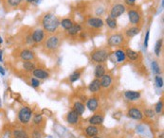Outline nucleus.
Wrapping results in <instances>:
<instances>
[{
  "label": "nucleus",
  "instance_id": "nucleus-1",
  "mask_svg": "<svg viewBox=\"0 0 164 138\" xmlns=\"http://www.w3.org/2000/svg\"><path fill=\"white\" fill-rule=\"evenodd\" d=\"M42 26H43V29L47 33L53 34L57 31L60 26V20L58 16H56L54 13H46L42 18Z\"/></svg>",
  "mask_w": 164,
  "mask_h": 138
},
{
  "label": "nucleus",
  "instance_id": "nucleus-2",
  "mask_svg": "<svg viewBox=\"0 0 164 138\" xmlns=\"http://www.w3.org/2000/svg\"><path fill=\"white\" fill-rule=\"evenodd\" d=\"M62 44V38L58 34H51L43 42V48L46 52L54 54L60 48Z\"/></svg>",
  "mask_w": 164,
  "mask_h": 138
},
{
  "label": "nucleus",
  "instance_id": "nucleus-3",
  "mask_svg": "<svg viewBox=\"0 0 164 138\" xmlns=\"http://www.w3.org/2000/svg\"><path fill=\"white\" fill-rule=\"evenodd\" d=\"M91 60L97 63H104L109 58V51L106 48H96L90 54Z\"/></svg>",
  "mask_w": 164,
  "mask_h": 138
},
{
  "label": "nucleus",
  "instance_id": "nucleus-4",
  "mask_svg": "<svg viewBox=\"0 0 164 138\" xmlns=\"http://www.w3.org/2000/svg\"><path fill=\"white\" fill-rule=\"evenodd\" d=\"M126 42L125 36L121 33H114L108 37L107 44L110 46H123Z\"/></svg>",
  "mask_w": 164,
  "mask_h": 138
},
{
  "label": "nucleus",
  "instance_id": "nucleus-5",
  "mask_svg": "<svg viewBox=\"0 0 164 138\" xmlns=\"http://www.w3.org/2000/svg\"><path fill=\"white\" fill-rule=\"evenodd\" d=\"M32 109L28 106H24L18 112V120L20 121L21 124L26 125L29 122L30 118H32Z\"/></svg>",
  "mask_w": 164,
  "mask_h": 138
},
{
  "label": "nucleus",
  "instance_id": "nucleus-6",
  "mask_svg": "<svg viewBox=\"0 0 164 138\" xmlns=\"http://www.w3.org/2000/svg\"><path fill=\"white\" fill-rule=\"evenodd\" d=\"M105 23L104 20L100 17H89L87 20V26L89 28H94V29H101L104 27Z\"/></svg>",
  "mask_w": 164,
  "mask_h": 138
},
{
  "label": "nucleus",
  "instance_id": "nucleus-7",
  "mask_svg": "<svg viewBox=\"0 0 164 138\" xmlns=\"http://www.w3.org/2000/svg\"><path fill=\"white\" fill-rule=\"evenodd\" d=\"M128 18L129 21L133 26H138V24L141 23V13L139 10L135 9H129L128 10Z\"/></svg>",
  "mask_w": 164,
  "mask_h": 138
},
{
  "label": "nucleus",
  "instance_id": "nucleus-8",
  "mask_svg": "<svg viewBox=\"0 0 164 138\" xmlns=\"http://www.w3.org/2000/svg\"><path fill=\"white\" fill-rule=\"evenodd\" d=\"M125 10H126V8L123 4H121V3L115 4L110 10V15L109 16L116 19V18L120 17L121 14H123L125 13Z\"/></svg>",
  "mask_w": 164,
  "mask_h": 138
},
{
  "label": "nucleus",
  "instance_id": "nucleus-9",
  "mask_svg": "<svg viewBox=\"0 0 164 138\" xmlns=\"http://www.w3.org/2000/svg\"><path fill=\"white\" fill-rule=\"evenodd\" d=\"M32 42L35 44H41L43 43L46 39V31L42 28H37L32 32Z\"/></svg>",
  "mask_w": 164,
  "mask_h": 138
},
{
  "label": "nucleus",
  "instance_id": "nucleus-10",
  "mask_svg": "<svg viewBox=\"0 0 164 138\" xmlns=\"http://www.w3.org/2000/svg\"><path fill=\"white\" fill-rule=\"evenodd\" d=\"M127 116L133 119H136V120H141L143 117V113L138 108H131L127 112Z\"/></svg>",
  "mask_w": 164,
  "mask_h": 138
},
{
  "label": "nucleus",
  "instance_id": "nucleus-11",
  "mask_svg": "<svg viewBox=\"0 0 164 138\" xmlns=\"http://www.w3.org/2000/svg\"><path fill=\"white\" fill-rule=\"evenodd\" d=\"M79 118H80V115L74 110H72L66 115V122L70 125H75L79 122Z\"/></svg>",
  "mask_w": 164,
  "mask_h": 138
},
{
  "label": "nucleus",
  "instance_id": "nucleus-12",
  "mask_svg": "<svg viewBox=\"0 0 164 138\" xmlns=\"http://www.w3.org/2000/svg\"><path fill=\"white\" fill-rule=\"evenodd\" d=\"M19 56L21 58V60H23L24 62L25 61H33L35 59V54L33 53V51L29 50V49H23L20 53Z\"/></svg>",
  "mask_w": 164,
  "mask_h": 138
},
{
  "label": "nucleus",
  "instance_id": "nucleus-13",
  "mask_svg": "<svg viewBox=\"0 0 164 138\" xmlns=\"http://www.w3.org/2000/svg\"><path fill=\"white\" fill-rule=\"evenodd\" d=\"M32 75L34 78H36V79L38 80H45L50 76L48 72L43 70L42 68H34V70L32 71Z\"/></svg>",
  "mask_w": 164,
  "mask_h": 138
},
{
  "label": "nucleus",
  "instance_id": "nucleus-14",
  "mask_svg": "<svg viewBox=\"0 0 164 138\" xmlns=\"http://www.w3.org/2000/svg\"><path fill=\"white\" fill-rule=\"evenodd\" d=\"M101 82V87L102 88H108L112 84V77L110 74H105L101 78L100 80Z\"/></svg>",
  "mask_w": 164,
  "mask_h": 138
},
{
  "label": "nucleus",
  "instance_id": "nucleus-15",
  "mask_svg": "<svg viewBox=\"0 0 164 138\" xmlns=\"http://www.w3.org/2000/svg\"><path fill=\"white\" fill-rule=\"evenodd\" d=\"M139 31H141V28L138 26H132L125 31V36L128 39H130L132 37H134V36L138 35Z\"/></svg>",
  "mask_w": 164,
  "mask_h": 138
},
{
  "label": "nucleus",
  "instance_id": "nucleus-16",
  "mask_svg": "<svg viewBox=\"0 0 164 138\" xmlns=\"http://www.w3.org/2000/svg\"><path fill=\"white\" fill-rule=\"evenodd\" d=\"M87 107L91 112H96L99 108V101L97 98H91L87 100Z\"/></svg>",
  "mask_w": 164,
  "mask_h": 138
},
{
  "label": "nucleus",
  "instance_id": "nucleus-17",
  "mask_svg": "<svg viewBox=\"0 0 164 138\" xmlns=\"http://www.w3.org/2000/svg\"><path fill=\"white\" fill-rule=\"evenodd\" d=\"M124 97L129 101H135L141 98V93L136 91H126L124 93Z\"/></svg>",
  "mask_w": 164,
  "mask_h": 138
},
{
  "label": "nucleus",
  "instance_id": "nucleus-18",
  "mask_svg": "<svg viewBox=\"0 0 164 138\" xmlns=\"http://www.w3.org/2000/svg\"><path fill=\"white\" fill-rule=\"evenodd\" d=\"M101 88H102V87H101V82H100V80H99V79H95V80H93L92 81H91L90 84H89V86H88L89 91H90V92H92V93H97V92H99Z\"/></svg>",
  "mask_w": 164,
  "mask_h": 138
},
{
  "label": "nucleus",
  "instance_id": "nucleus-19",
  "mask_svg": "<svg viewBox=\"0 0 164 138\" xmlns=\"http://www.w3.org/2000/svg\"><path fill=\"white\" fill-rule=\"evenodd\" d=\"M65 31L69 36H76L77 34H79L82 31V27L79 25V24H74L69 29H68V31Z\"/></svg>",
  "mask_w": 164,
  "mask_h": 138
},
{
  "label": "nucleus",
  "instance_id": "nucleus-20",
  "mask_svg": "<svg viewBox=\"0 0 164 138\" xmlns=\"http://www.w3.org/2000/svg\"><path fill=\"white\" fill-rule=\"evenodd\" d=\"M105 74V67L102 63H98L95 67V77L96 79H101V78Z\"/></svg>",
  "mask_w": 164,
  "mask_h": 138
},
{
  "label": "nucleus",
  "instance_id": "nucleus-21",
  "mask_svg": "<svg viewBox=\"0 0 164 138\" xmlns=\"http://www.w3.org/2000/svg\"><path fill=\"white\" fill-rule=\"evenodd\" d=\"M114 56L116 57V61L117 63H123L126 59V55H125V51L123 49H118L114 52Z\"/></svg>",
  "mask_w": 164,
  "mask_h": 138
},
{
  "label": "nucleus",
  "instance_id": "nucleus-22",
  "mask_svg": "<svg viewBox=\"0 0 164 138\" xmlns=\"http://www.w3.org/2000/svg\"><path fill=\"white\" fill-rule=\"evenodd\" d=\"M125 55L131 61H137L139 57V53L137 51H134L131 48H126L125 49Z\"/></svg>",
  "mask_w": 164,
  "mask_h": 138
},
{
  "label": "nucleus",
  "instance_id": "nucleus-23",
  "mask_svg": "<svg viewBox=\"0 0 164 138\" xmlns=\"http://www.w3.org/2000/svg\"><path fill=\"white\" fill-rule=\"evenodd\" d=\"M89 123L90 125H101L104 122V116L101 115H94L89 118Z\"/></svg>",
  "mask_w": 164,
  "mask_h": 138
},
{
  "label": "nucleus",
  "instance_id": "nucleus-24",
  "mask_svg": "<svg viewBox=\"0 0 164 138\" xmlns=\"http://www.w3.org/2000/svg\"><path fill=\"white\" fill-rule=\"evenodd\" d=\"M99 133V129L96 127L95 125H90L88 127L86 128V134L89 137H94L98 134Z\"/></svg>",
  "mask_w": 164,
  "mask_h": 138
},
{
  "label": "nucleus",
  "instance_id": "nucleus-25",
  "mask_svg": "<svg viewBox=\"0 0 164 138\" xmlns=\"http://www.w3.org/2000/svg\"><path fill=\"white\" fill-rule=\"evenodd\" d=\"M73 25H74V22L72 21V19H70V18H64V19H62V21H60V26H62V28L65 31H68V29H69Z\"/></svg>",
  "mask_w": 164,
  "mask_h": 138
},
{
  "label": "nucleus",
  "instance_id": "nucleus-26",
  "mask_svg": "<svg viewBox=\"0 0 164 138\" xmlns=\"http://www.w3.org/2000/svg\"><path fill=\"white\" fill-rule=\"evenodd\" d=\"M13 137L14 138H29L27 131L22 129H15L13 131Z\"/></svg>",
  "mask_w": 164,
  "mask_h": 138
},
{
  "label": "nucleus",
  "instance_id": "nucleus-27",
  "mask_svg": "<svg viewBox=\"0 0 164 138\" xmlns=\"http://www.w3.org/2000/svg\"><path fill=\"white\" fill-rule=\"evenodd\" d=\"M73 108H74V111L77 112L80 116L83 115L84 110H86V107H84V105L82 102H80V101H76L73 105Z\"/></svg>",
  "mask_w": 164,
  "mask_h": 138
},
{
  "label": "nucleus",
  "instance_id": "nucleus-28",
  "mask_svg": "<svg viewBox=\"0 0 164 138\" xmlns=\"http://www.w3.org/2000/svg\"><path fill=\"white\" fill-rule=\"evenodd\" d=\"M105 22L107 24V26L110 28L111 29H116L118 28V24H117V20L115 19V18H112L110 16H108L106 19H105Z\"/></svg>",
  "mask_w": 164,
  "mask_h": 138
},
{
  "label": "nucleus",
  "instance_id": "nucleus-29",
  "mask_svg": "<svg viewBox=\"0 0 164 138\" xmlns=\"http://www.w3.org/2000/svg\"><path fill=\"white\" fill-rule=\"evenodd\" d=\"M22 66H23V69L25 70V71H27V72H32L34 70V68H35L34 63H32V62H29V61H25V62H24Z\"/></svg>",
  "mask_w": 164,
  "mask_h": 138
},
{
  "label": "nucleus",
  "instance_id": "nucleus-30",
  "mask_svg": "<svg viewBox=\"0 0 164 138\" xmlns=\"http://www.w3.org/2000/svg\"><path fill=\"white\" fill-rule=\"evenodd\" d=\"M151 67H152V70H153L154 73H156V74H160L161 73L160 66H159V63H157L156 61H153V62H152Z\"/></svg>",
  "mask_w": 164,
  "mask_h": 138
},
{
  "label": "nucleus",
  "instance_id": "nucleus-31",
  "mask_svg": "<svg viewBox=\"0 0 164 138\" xmlns=\"http://www.w3.org/2000/svg\"><path fill=\"white\" fill-rule=\"evenodd\" d=\"M24 0H7V3L10 7L11 8H16L19 7V6L23 3Z\"/></svg>",
  "mask_w": 164,
  "mask_h": 138
},
{
  "label": "nucleus",
  "instance_id": "nucleus-32",
  "mask_svg": "<svg viewBox=\"0 0 164 138\" xmlns=\"http://www.w3.org/2000/svg\"><path fill=\"white\" fill-rule=\"evenodd\" d=\"M161 48H162V39L159 40L156 43V46H155V53H156V56H159L160 55Z\"/></svg>",
  "mask_w": 164,
  "mask_h": 138
},
{
  "label": "nucleus",
  "instance_id": "nucleus-33",
  "mask_svg": "<svg viewBox=\"0 0 164 138\" xmlns=\"http://www.w3.org/2000/svg\"><path fill=\"white\" fill-rule=\"evenodd\" d=\"M80 77H81V72L80 71H76V72H74V73L69 77V80H70L71 82H75V81H77L79 79H80Z\"/></svg>",
  "mask_w": 164,
  "mask_h": 138
},
{
  "label": "nucleus",
  "instance_id": "nucleus-34",
  "mask_svg": "<svg viewBox=\"0 0 164 138\" xmlns=\"http://www.w3.org/2000/svg\"><path fill=\"white\" fill-rule=\"evenodd\" d=\"M42 122H43V116H42V115H40V113L35 115L33 117V123L35 125H40Z\"/></svg>",
  "mask_w": 164,
  "mask_h": 138
},
{
  "label": "nucleus",
  "instance_id": "nucleus-35",
  "mask_svg": "<svg viewBox=\"0 0 164 138\" xmlns=\"http://www.w3.org/2000/svg\"><path fill=\"white\" fill-rule=\"evenodd\" d=\"M155 82L157 87L162 88L163 87V79L160 76H156L155 77Z\"/></svg>",
  "mask_w": 164,
  "mask_h": 138
},
{
  "label": "nucleus",
  "instance_id": "nucleus-36",
  "mask_svg": "<svg viewBox=\"0 0 164 138\" xmlns=\"http://www.w3.org/2000/svg\"><path fill=\"white\" fill-rule=\"evenodd\" d=\"M156 113H160L163 110V101L162 100H159V102H157V104L156 105Z\"/></svg>",
  "mask_w": 164,
  "mask_h": 138
},
{
  "label": "nucleus",
  "instance_id": "nucleus-37",
  "mask_svg": "<svg viewBox=\"0 0 164 138\" xmlns=\"http://www.w3.org/2000/svg\"><path fill=\"white\" fill-rule=\"evenodd\" d=\"M144 115L149 118H153L155 116V112L152 109H146L144 111Z\"/></svg>",
  "mask_w": 164,
  "mask_h": 138
},
{
  "label": "nucleus",
  "instance_id": "nucleus-38",
  "mask_svg": "<svg viewBox=\"0 0 164 138\" xmlns=\"http://www.w3.org/2000/svg\"><path fill=\"white\" fill-rule=\"evenodd\" d=\"M30 83H32V86L36 88L38 87L40 85V81L38 79H36V78H32V81H30Z\"/></svg>",
  "mask_w": 164,
  "mask_h": 138
},
{
  "label": "nucleus",
  "instance_id": "nucleus-39",
  "mask_svg": "<svg viewBox=\"0 0 164 138\" xmlns=\"http://www.w3.org/2000/svg\"><path fill=\"white\" fill-rule=\"evenodd\" d=\"M149 35H150V31H147L146 35H145V39H144V47L147 48L148 47V42H149Z\"/></svg>",
  "mask_w": 164,
  "mask_h": 138
},
{
  "label": "nucleus",
  "instance_id": "nucleus-40",
  "mask_svg": "<svg viewBox=\"0 0 164 138\" xmlns=\"http://www.w3.org/2000/svg\"><path fill=\"white\" fill-rule=\"evenodd\" d=\"M124 3L128 5L129 7H134L136 4V0H124Z\"/></svg>",
  "mask_w": 164,
  "mask_h": 138
},
{
  "label": "nucleus",
  "instance_id": "nucleus-41",
  "mask_svg": "<svg viewBox=\"0 0 164 138\" xmlns=\"http://www.w3.org/2000/svg\"><path fill=\"white\" fill-rule=\"evenodd\" d=\"M42 113H43L44 115L47 116H51V115H52V113H51L50 110H47V109H43V111H42Z\"/></svg>",
  "mask_w": 164,
  "mask_h": 138
},
{
  "label": "nucleus",
  "instance_id": "nucleus-42",
  "mask_svg": "<svg viewBox=\"0 0 164 138\" xmlns=\"http://www.w3.org/2000/svg\"><path fill=\"white\" fill-rule=\"evenodd\" d=\"M40 134H39V131H34L33 134H32V138H40Z\"/></svg>",
  "mask_w": 164,
  "mask_h": 138
},
{
  "label": "nucleus",
  "instance_id": "nucleus-43",
  "mask_svg": "<svg viewBox=\"0 0 164 138\" xmlns=\"http://www.w3.org/2000/svg\"><path fill=\"white\" fill-rule=\"evenodd\" d=\"M0 74H1L2 76H4L5 75V70H4V68L0 65Z\"/></svg>",
  "mask_w": 164,
  "mask_h": 138
},
{
  "label": "nucleus",
  "instance_id": "nucleus-44",
  "mask_svg": "<svg viewBox=\"0 0 164 138\" xmlns=\"http://www.w3.org/2000/svg\"><path fill=\"white\" fill-rule=\"evenodd\" d=\"M10 131H6V134H4V137L3 138H10Z\"/></svg>",
  "mask_w": 164,
  "mask_h": 138
},
{
  "label": "nucleus",
  "instance_id": "nucleus-45",
  "mask_svg": "<svg viewBox=\"0 0 164 138\" xmlns=\"http://www.w3.org/2000/svg\"><path fill=\"white\" fill-rule=\"evenodd\" d=\"M3 51L0 50V62H3Z\"/></svg>",
  "mask_w": 164,
  "mask_h": 138
},
{
  "label": "nucleus",
  "instance_id": "nucleus-46",
  "mask_svg": "<svg viewBox=\"0 0 164 138\" xmlns=\"http://www.w3.org/2000/svg\"><path fill=\"white\" fill-rule=\"evenodd\" d=\"M26 1H27L28 3H33V2L36 1V0H26Z\"/></svg>",
  "mask_w": 164,
  "mask_h": 138
},
{
  "label": "nucleus",
  "instance_id": "nucleus-47",
  "mask_svg": "<svg viewBox=\"0 0 164 138\" xmlns=\"http://www.w3.org/2000/svg\"><path fill=\"white\" fill-rule=\"evenodd\" d=\"M3 43V39L1 38V36H0V45H1Z\"/></svg>",
  "mask_w": 164,
  "mask_h": 138
},
{
  "label": "nucleus",
  "instance_id": "nucleus-48",
  "mask_svg": "<svg viewBox=\"0 0 164 138\" xmlns=\"http://www.w3.org/2000/svg\"><path fill=\"white\" fill-rule=\"evenodd\" d=\"M2 107V99H1V98H0V108Z\"/></svg>",
  "mask_w": 164,
  "mask_h": 138
},
{
  "label": "nucleus",
  "instance_id": "nucleus-49",
  "mask_svg": "<svg viewBox=\"0 0 164 138\" xmlns=\"http://www.w3.org/2000/svg\"><path fill=\"white\" fill-rule=\"evenodd\" d=\"M92 138H101V137H99V136H97V135H96V136H94V137H92Z\"/></svg>",
  "mask_w": 164,
  "mask_h": 138
},
{
  "label": "nucleus",
  "instance_id": "nucleus-50",
  "mask_svg": "<svg viewBox=\"0 0 164 138\" xmlns=\"http://www.w3.org/2000/svg\"><path fill=\"white\" fill-rule=\"evenodd\" d=\"M159 138H163V134H161V136H159Z\"/></svg>",
  "mask_w": 164,
  "mask_h": 138
},
{
  "label": "nucleus",
  "instance_id": "nucleus-51",
  "mask_svg": "<svg viewBox=\"0 0 164 138\" xmlns=\"http://www.w3.org/2000/svg\"><path fill=\"white\" fill-rule=\"evenodd\" d=\"M0 3H1V0H0Z\"/></svg>",
  "mask_w": 164,
  "mask_h": 138
}]
</instances>
